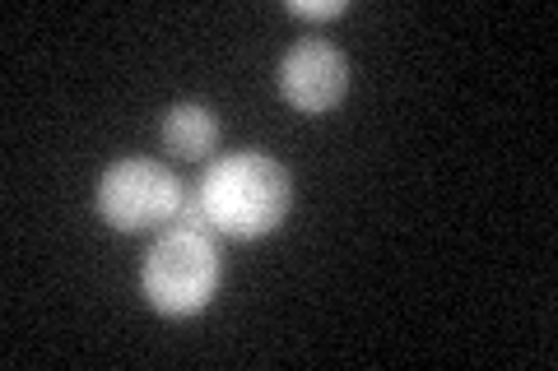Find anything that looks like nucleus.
I'll return each instance as SVG.
<instances>
[{"label":"nucleus","mask_w":558,"mask_h":371,"mask_svg":"<svg viewBox=\"0 0 558 371\" xmlns=\"http://www.w3.org/2000/svg\"><path fill=\"white\" fill-rule=\"evenodd\" d=\"M196 196L205 205L209 227H215L219 237L260 242L289 219L293 176L270 153L238 149L205 168V176L196 182Z\"/></svg>","instance_id":"nucleus-1"},{"label":"nucleus","mask_w":558,"mask_h":371,"mask_svg":"<svg viewBox=\"0 0 558 371\" xmlns=\"http://www.w3.org/2000/svg\"><path fill=\"white\" fill-rule=\"evenodd\" d=\"M223 284V251L219 233L201 223H178L172 219L159 237L149 242L145 264H140V293L149 307L168 316V321H186L201 316Z\"/></svg>","instance_id":"nucleus-2"},{"label":"nucleus","mask_w":558,"mask_h":371,"mask_svg":"<svg viewBox=\"0 0 558 371\" xmlns=\"http://www.w3.org/2000/svg\"><path fill=\"white\" fill-rule=\"evenodd\" d=\"M186 186L178 172L154 163V158H117V163L98 176L94 205L98 219L112 233H149V227H168L178 219Z\"/></svg>","instance_id":"nucleus-3"},{"label":"nucleus","mask_w":558,"mask_h":371,"mask_svg":"<svg viewBox=\"0 0 558 371\" xmlns=\"http://www.w3.org/2000/svg\"><path fill=\"white\" fill-rule=\"evenodd\" d=\"M279 94H284V102L293 112L303 116H326L336 102L349 94V57L326 42V38H299L284 57H279Z\"/></svg>","instance_id":"nucleus-4"},{"label":"nucleus","mask_w":558,"mask_h":371,"mask_svg":"<svg viewBox=\"0 0 558 371\" xmlns=\"http://www.w3.org/2000/svg\"><path fill=\"white\" fill-rule=\"evenodd\" d=\"M163 145L178 158H191V163L215 158V149H219L215 108H205V102H172L163 112Z\"/></svg>","instance_id":"nucleus-5"},{"label":"nucleus","mask_w":558,"mask_h":371,"mask_svg":"<svg viewBox=\"0 0 558 371\" xmlns=\"http://www.w3.org/2000/svg\"><path fill=\"white\" fill-rule=\"evenodd\" d=\"M349 5L344 0H289V14H299V20H340Z\"/></svg>","instance_id":"nucleus-6"}]
</instances>
